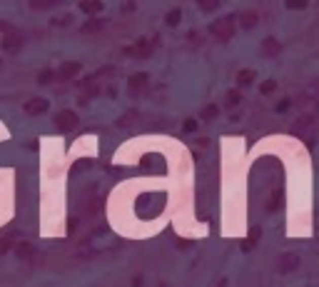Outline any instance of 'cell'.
I'll use <instances>...</instances> for the list:
<instances>
[{
	"instance_id": "cell-7",
	"label": "cell",
	"mask_w": 319,
	"mask_h": 287,
	"mask_svg": "<svg viewBox=\"0 0 319 287\" xmlns=\"http://www.w3.org/2000/svg\"><path fill=\"white\" fill-rule=\"evenodd\" d=\"M3 48H5L8 53H18V50L23 48V35H5V38H3Z\"/></svg>"
},
{
	"instance_id": "cell-13",
	"label": "cell",
	"mask_w": 319,
	"mask_h": 287,
	"mask_svg": "<svg viewBox=\"0 0 319 287\" xmlns=\"http://www.w3.org/2000/svg\"><path fill=\"white\" fill-rule=\"evenodd\" d=\"M180 18H182V10H180V8L170 10V13H167V25H177V23H180Z\"/></svg>"
},
{
	"instance_id": "cell-11",
	"label": "cell",
	"mask_w": 319,
	"mask_h": 287,
	"mask_svg": "<svg viewBox=\"0 0 319 287\" xmlns=\"http://www.w3.org/2000/svg\"><path fill=\"white\" fill-rule=\"evenodd\" d=\"M237 80H239V85H250V83L255 80V70H242V73L237 75Z\"/></svg>"
},
{
	"instance_id": "cell-17",
	"label": "cell",
	"mask_w": 319,
	"mask_h": 287,
	"mask_svg": "<svg viewBox=\"0 0 319 287\" xmlns=\"http://www.w3.org/2000/svg\"><path fill=\"white\" fill-rule=\"evenodd\" d=\"M132 117H135V113L122 115V120H117V125H122V127H125V125H130V122H132Z\"/></svg>"
},
{
	"instance_id": "cell-6",
	"label": "cell",
	"mask_w": 319,
	"mask_h": 287,
	"mask_svg": "<svg viewBox=\"0 0 319 287\" xmlns=\"http://www.w3.org/2000/svg\"><path fill=\"white\" fill-rule=\"evenodd\" d=\"M297 265H299V258H297L294 252H290V255H282V258H279V265H277V270H279L282 275H287V272H290V270H294Z\"/></svg>"
},
{
	"instance_id": "cell-24",
	"label": "cell",
	"mask_w": 319,
	"mask_h": 287,
	"mask_svg": "<svg viewBox=\"0 0 319 287\" xmlns=\"http://www.w3.org/2000/svg\"><path fill=\"white\" fill-rule=\"evenodd\" d=\"M0 30H5V33H8V30H10V25H5V23H0Z\"/></svg>"
},
{
	"instance_id": "cell-4",
	"label": "cell",
	"mask_w": 319,
	"mask_h": 287,
	"mask_svg": "<svg viewBox=\"0 0 319 287\" xmlns=\"http://www.w3.org/2000/svg\"><path fill=\"white\" fill-rule=\"evenodd\" d=\"M78 73H80V62H62L55 70V78L58 80H73Z\"/></svg>"
},
{
	"instance_id": "cell-10",
	"label": "cell",
	"mask_w": 319,
	"mask_h": 287,
	"mask_svg": "<svg viewBox=\"0 0 319 287\" xmlns=\"http://www.w3.org/2000/svg\"><path fill=\"white\" fill-rule=\"evenodd\" d=\"M102 8H105V5H102L100 0H95V3H80V10H83V13H100Z\"/></svg>"
},
{
	"instance_id": "cell-20",
	"label": "cell",
	"mask_w": 319,
	"mask_h": 287,
	"mask_svg": "<svg viewBox=\"0 0 319 287\" xmlns=\"http://www.w3.org/2000/svg\"><path fill=\"white\" fill-rule=\"evenodd\" d=\"M195 127H197V122H195V120H187V122H185V130H187V133H192Z\"/></svg>"
},
{
	"instance_id": "cell-3",
	"label": "cell",
	"mask_w": 319,
	"mask_h": 287,
	"mask_svg": "<svg viewBox=\"0 0 319 287\" xmlns=\"http://www.w3.org/2000/svg\"><path fill=\"white\" fill-rule=\"evenodd\" d=\"M55 125H58L60 130H73L78 125V115L73 113V110H62V113L55 115Z\"/></svg>"
},
{
	"instance_id": "cell-15",
	"label": "cell",
	"mask_w": 319,
	"mask_h": 287,
	"mask_svg": "<svg viewBox=\"0 0 319 287\" xmlns=\"http://www.w3.org/2000/svg\"><path fill=\"white\" fill-rule=\"evenodd\" d=\"M239 100H242V95H239L237 90H230V92H227V105H237Z\"/></svg>"
},
{
	"instance_id": "cell-16",
	"label": "cell",
	"mask_w": 319,
	"mask_h": 287,
	"mask_svg": "<svg viewBox=\"0 0 319 287\" xmlns=\"http://www.w3.org/2000/svg\"><path fill=\"white\" fill-rule=\"evenodd\" d=\"M53 75H55L53 70H43V73L38 75V80H40V83H50V78H53Z\"/></svg>"
},
{
	"instance_id": "cell-25",
	"label": "cell",
	"mask_w": 319,
	"mask_h": 287,
	"mask_svg": "<svg viewBox=\"0 0 319 287\" xmlns=\"http://www.w3.org/2000/svg\"><path fill=\"white\" fill-rule=\"evenodd\" d=\"M0 70H3V60H0Z\"/></svg>"
},
{
	"instance_id": "cell-21",
	"label": "cell",
	"mask_w": 319,
	"mask_h": 287,
	"mask_svg": "<svg viewBox=\"0 0 319 287\" xmlns=\"http://www.w3.org/2000/svg\"><path fill=\"white\" fill-rule=\"evenodd\" d=\"M8 247H10V242H8V240H0V255H5Z\"/></svg>"
},
{
	"instance_id": "cell-9",
	"label": "cell",
	"mask_w": 319,
	"mask_h": 287,
	"mask_svg": "<svg viewBox=\"0 0 319 287\" xmlns=\"http://www.w3.org/2000/svg\"><path fill=\"white\" fill-rule=\"evenodd\" d=\"M260 53H262V55H269V57H272V55H277V53H279V43H277L274 38H267V40L262 43Z\"/></svg>"
},
{
	"instance_id": "cell-5",
	"label": "cell",
	"mask_w": 319,
	"mask_h": 287,
	"mask_svg": "<svg viewBox=\"0 0 319 287\" xmlns=\"http://www.w3.org/2000/svg\"><path fill=\"white\" fill-rule=\"evenodd\" d=\"M147 73H137V75H132L130 78V83H127V87H130V95H137V92H143L147 87Z\"/></svg>"
},
{
	"instance_id": "cell-23",
	"label": "cell",
	"mask_w": 319,
	"mask_h": 287,
	"mask_svg": "<svg viewBox=\"0 0 319 287\" xmlns=\"http://www.w3.org/2000/svg\"><path fill=\"white\" fill-rule=\"evenodd\" d=\"M287 108H290V103H287V100H285V103H279V105H277V113H285V110H287Z\"/></svg>"
},
{
	"instance_id": "cell-19",
	"label": "cell",
	"mask_w": 319,
	"mask_h": 287,
	"mask_svg": "<svg viewBox=\"0 0 319 287\" xmlns=\"http://www.w3.org/2000/svg\"><path fill=\"white\" fill-rule=\"evenodd\" d=\"M274 87H277V83H274V80H269V83H264V85H262V92H272Z\"/></svg>"
},
{
	"instance_id": "cell-18",
	"label": "cell",
	"mask_w": 319,
	"mask_h": 287,
	"mask_svg": "<svg viewBox=\"0 0 319 287\" xmlns=\"http://www.w3.org/2000/svg\"><path fill=\"white\" fill-rule=\"evenodd\" d=\"M55 3H32V8L35 10H45V8H53Z\"/></svg>"
},
{
	"instance_id": "cell-14",
	"label": "cell",
	"mask_w": 319,
	"mask_h": 287,
	"mask_svg": "<svg viewBox=\"0 0 319 287\" xmlns=\"http://www.w3.org/2000/svg\"><path fill=\"white\" fill-rule=\"evenodd\" d=\"M217 113H220V110H217V105H207V108L202 110V120H215Z\"/></svg>"
},
{
	"instance_id": "cell-12",
	"label": "cell",
	"mask_w": 319,
	"mask_h": 287,
	"mask_svg": "<svg viewBox=\"0 0 319 287\" xmlns=\"http://www.w3.org/2000/svg\"><path fill=\"white\" fill-rule=\"evenodd\" d=\"M239 18H242V25H244V28H252V25L257 23V13H242Z\"/></svg>"
},
{
	"instance_id": "cell-1",
	"label": "cell",
	"mask_w": 319,
	"mask_h": 287,
	"mask_svg": "<svg viewBox=\"0 0 319 287\" xmlns=\"http://www.w3.org/2000/svg\"><path fill=\"white\" fill-rule=\"evenodd\" d=\"M209 33L220 40V43H227V40H232L234 35V15H227V18H220V20H215L212 25H209Z\"/></svg>"
},
{
	"instance_id": "cell-22",
	"label": "cell",
	"mask_w": 319,
	"mask_h": 287,
	"mask_svg": "<svg viewBox=\"0 0 319 287\" xmlns=\"http://www.w3.org/2000/svg\"><path fill=\"white\" fill-rule=\"evenodd\" d=\"M95 28H102V20H100V23L95 20V23H87L85 25V30H95Z\"/></svg>"
},
{
	"instance_id": "cell-2",
	"label": "cell",
	"mask_w": 319,
	"mask_h": 287,
	"mask_svg": "<svg viewBox=\"0 0 319 287\" xmlns=\"http://www.w3.org/2000/svg\"><path fill=\"white\" fill-rule=\"evenodd\" d=\"M48 108H50V103L45 98H32V100H28L23 105V110L28 115H43V113H48Z\"/></svg>"
},
{
	"instance_id": "cell-8",
	"label": "cell",
	"mask_w": 319,
	"mask_h": 287,
	"mask_svg": "<svg viewBox=\"0 0 319 287\" xmlns=\"http://www.w3.org/2000/svg\"><path fill=\"white\" fill-rule=\"evenodd\" d=\"M15 252H18V258L25 260V262H32V260H35V247L28 245V242H20V245L15 247Z\"/></svg>"
}]
</instances>
